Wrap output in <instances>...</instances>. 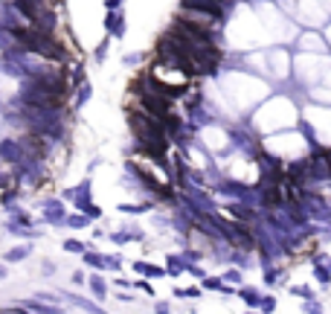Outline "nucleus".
<instances>
[{"instance_id": "f03ea898", "label": "nucleus", "mask_w": 331, "mask_h": 314, "mask_svg": "<svg viewBox=\"0 0 331 314\" xmlns=\"http://www.w3.org/2000/svg\"><path fill=\"white\" fill-rule=\"evenodd\" d=\"M12 35L27 47V50H32V53H41V56H47V59H61L64 53H61V47L50 38V35H44V32L38 30H24V27H15Z\"/></svg>"}, {"instance_id": "20e7f679", "label": "nucleus", "mask_w": 331, "mask_h": 314, "mask_svg": "<svg viewBox=\"0 0 331 314\" xmlns=\"http://www.w3.org/2000/svg\"><path fill=\"white\" fill-rule=\"evenodd\" d=\"M183 6L195 9V12H203V15H212V18L221 15V0H183Z\"/></svg>"}, {"instance_id": "f257e3e1", "label": "nucleus", "mask_w": 331, "mask_h": 314, "mask_svg": "<svg viewBox=\"0 0 331 314\" xmlns=\"http://www.w3.org/2000/svg\"><path fill=\"white\" fill-rule=\"evenodd\" d=\"M131 128L137 134V140L142 143V149H148L151 155H163L166 149V131L163 123L151 114H145L142 108L139 111H131Z\"/></svg>"}, {"instance_id": "7ed1b4c3", "label": "nucleus", "mask_w": 331, "mask_h": 314, "mask_svg": "<svg viewBox=\"0 0 331 314\" xmlns=\"http://www.w3.org/2000/svg\"><path fill=\"white\" fill-rule=\"evenodd\" d=\"M171 32H174L177 38H183L189 47H198V50H215V47H212L209 32L203 30V24H195V21H177Z\"/></svg>"}, {"instance_id": "39448f33", "label": "nucleus", "mask_w": 331, "mask_h": 314, "mask_svg": "<svg viewBox=\"0 0 331 314\" xmlns=\"http://www.w3.org/2000/svg\"><path fill=\"white\" fill-rule=\"evenodd\" d=\"M326 160H329V175H331V152H326Z\"/></svg>"}]
</instances>
